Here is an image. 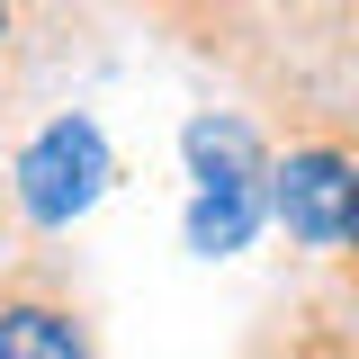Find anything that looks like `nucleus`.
Returning <instances> with one entry per match:
<instances>
[{
    "label": "nucleus",
    "mask_w": 359,
    "mask_h": 359,
    "mask_svg": "<svg viewBox=\"0 0 359 359\" xmlns=\"http://www.w3.org/2000/svg\"><path fill=\"white\" fill-rule=\"evenodd\" d=\"M0 359H108L90 278L54 233H18L0 252Z\"/></svg>",
    "instance_id": "3"
},
{
    "label": "nucleus",
    "mask_w": 359,
    "mask_h": 359,
    "mask_svg": "<svg viewBox=\"0 0 359 359\" xmlns=\"http://www.w3.org/2000/svg\"><path fill=\"white\" fill-rule=\"evenodd\" d=\"M233 359H359V306L341 287H278L252 332L233 341Z\"/></svg>",
    "instance_id": "6"
},
{
    "label": "nucleus",
    "mask_w": 359,
    "mask_h": 359,
    "mask_svg": "<svg viewBox=\"0 0 359 359\" xmlns=\"http://www.w3.org/2000/svg\"><path fill=\"white\" fill-rule=\"evenodd\" d=\"M135 9H144V27L171 45V54L224 72L243 99H261V72H269V18H261V0H135Z\"/></svg>",
    "instance_id": "5"
},
{
    "label": "nucleus",
    "mask_w": 359,
    "mask_h": 359,
    "mask_svg": "<svg viewBox=\"0 0 359 359\" xmlns=\"http://www.w3.org/2000/svg\"><path fill=\"white\" fill-rule=\"evenodd\" d=\"M0 162H9L18 233H63L90 198H108V189L126 180L117 144L99 135L90 108H54V117H36V126H18L9 144H0Z\"/></svg>",
    "instance_id": "2"
},
{
    "label": "nucleus",
    "mask_w": 359,
    "mask_h": 359,
    "mask_svg": "<svg viewBox=\"0 0 359 359\" xmlns=\"http://www.w3.org/2000/svg\"><path fill=\"white\" fill-rule=\"evenodd\" d=\"M323 287H341L359 306V189H351V224H341V243L323 252Z\"/></svg>",
    "instance_id": "7"
},
{
    "label": "nucleus",
    "mask_w": 359,
    "mask_h": 359,
    "mask_svg": "<svg viewBox=\"0 0 359 359\" xmlns=\"http://www.w3.org/2000/svg\"><path fill=\"white\" fill-rule=\"evenodd\" d=\"M351 189H359V126H341V117H278V126H269V189H261V207H269V224H278L306 261H323V252L341 243Z\"/></svg>",
    "instance_id": "1"
},
{
    "label": "nucleus",
    "mask_w": 359,
    "mask_h": 359,
    "mask_svg": "<svg viewBox=\"0 0 359 359\" xmlns=\"http://www.w3.org/2000/svg\"><path fill=\"white\" fill-rule=\"evenodd\" d=\"M108 54V0H0V144L45 90Z\"/></svg>",
    "instance_id": "4"
},
{
    "label": "nucleus",
    "mask_w": 359,
    "mask_h": 359,
    "mask_svg": "<svg viewBox=\"0 0 359 359\" xmlns=\"http://www.w3.org/2000/svg\"><path fill=\"white\" fill-rule=\"evenodd\" d=\"M18 243V207H9V162H0V252Z\"/></svg>",
    "instance_id": "8"
}]
</instances>
